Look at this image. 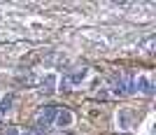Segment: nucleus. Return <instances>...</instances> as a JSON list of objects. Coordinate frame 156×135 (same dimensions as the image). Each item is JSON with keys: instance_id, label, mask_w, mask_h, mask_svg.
Returning <instances> with one entry per match:
<instances>
[{"instance_id": "1a4fd4ad", "label": "nucleus", "mask_w": 156, "mask_h": 135, "mask_svg": "<svg viewBox=\"0 0 156 135\" xmlns=\"http://www.w3.org/2000/svg\"><path fill=\"white\" fill-rule=\"evenodd\" d=\"M126 79V93H135V79L133 77H124Z\"/></svg>"}, {"instance_id": "f8f14e48", "label": "nucleus", "mask_w": 156, "mask_h": 135, "mask_svg": "<svg viewBox=\"0 0 156 135\" xmlns=\"http://www.w3.org/2000/svg\"><path fill=\"white\" fill-rule=\"evenodd\" d=\"M98 98H100V100H107V91H98Z\"/></svg>"}, {"instance_id": "f03ea898", "label": "nucleus", "mask_w": 156, "mask_h": 135, "mask_svg": "<svg viewBox=\"0 0 156 135\" xmlns=\"http://www.w3.org/2000/svg\"><path fill=\"white\" fill-rule=\"evenodd\" d=\"M72 121H75V116H72L70 109H56V119H54V123H56L58 128H68V126H72Z\"/></svg>"}, {"instance_id": "9d476101", "label": "nucleus", "mask_w": 156, "mask_h": 135, "mask_svg": "<svg viewBox=\"0 0 156 135\" xmlns=\"http://www.w3.org/2000/svg\"><path fill=\"white\" fill-rule=\"evenodd\" d=\"M19 135H44V130H40V128H28V130H23V133H19Z\"/></svg>"}, {"instance_id": "f257e3e1", "label": "nucleus", "mask_w": 156, "mask_h": 135, "mask_svg": "<svg viewBox=\"0 0 156 135\" xmlns=\"http://www.w3.org/2000/svg\"><path fill=\"white\" fill-rule=\"evenodd\" d=\"M56 109L58 107H51V105H47V107H42V109H37V128L40 130H44V128H49L54 123V119H56Z\"/></svg>"}, {"instance_id": "9b49d317", "label": "nucleus", "mask_w": 156, "mask_h": 135, "mask_svg": "<svg viewBox=\"0 0 156 135\" xmlns=\"http://www.w3.org/2000/svg\"><path fill=\"white\" fill-rule=\"evenodd\" d=\"M5 135H19V128H14V126H9V128L5 130Z\"/></svg>"}, {"instance_id": "423d86ee", "label": "nucleus", "mask_w": 156, "mask_h": 135, "mask_svg": "<svg viewBox=\"0 0 156 135\" xmlns=\"http://www.w3.org/2000/svg\"><path fill=\"white\" fill-rule=\"evenodd\" d=\"M86 72H89V70H86V68H77V70L72 72V75H68V77H65V79H70V82H68V84H72V86H77V84H82V82H84Z\"/></svg>"}, {"instance_id": "ddd939ff", "label": "nucleus", "mask_w": 156, "mask_h": 135, "mask_svg": "<svg viewBox=\"0 0 156 135\" xmlns=\"http://www.w3.org/2000/svg\"><path fill=\"white\" fill-rule=\"evenodd\" d=\"M58 135H70V133H58Z\"/></svg>"}, {"instance_id": "39448f33", "label": "nucleus", "mask_w": 156, "mask_h": 135, "mask_svg": "<svg viewBox=\"0 0 156 135\" xmlns=\"http://www.w3.org/2000/svg\"><path fill=\"white\" fill-rule=\"evenodd\" d=\"M130 123H133V109H128V107L119 109V126H121V128H128Z\"/></svg>"}, {"instance_id": "0eeeda50", "label": "nucleus", "mask_w": 156, "mask_h": 135, "mask_svg": "<svg viewBox=\"0 0 156 135\" xmlns=\"http://www.w3.org/2000/svg\"><path fill=\"white\" fill-rule=\"evenodd\" d=\"M54 86H56V75H51V72H49V75H44V77H42V91L51 93Z\"/></svg>"}, {"instance_id": "7ed1b4c3", "label": "nucleus", "mask_w": 156, "mask_h": 135, "mask_svg": "<svg viewBox=\"0 0 156 135\" xmlns=\"http://www.w3.org/2000/svg\"><path fill=\"white\" fill-rule=\"evenodd\" d=\"M135 91H140V93H144V96H151L154 93V86H151V79L149 77H137L135 79Z\"/></svg>"}, {"instance_id": "6e6552de", "label": "nucleus", "mask_w": 156, "mask_h": 135, "mask_svg": "<svg viewBox=\"0 0 156 135\" xmlns=\"http://www.w3.org/2000/svg\"><path fill=\"white\" fill-rule=\"evenodd\" d=\"M7 109H12V96H5L2 103H0V114H5Z\"/></svg>"}, {"instance_id": "20e7f679", "label": "nucleus", "mask_w": 156, "mask_h": 135, "mask_svg": "<svg viewBox=\"0 0 156 135\" xmlns=\"http://www.w3.org/2000/svg\"><path fill=\"white\" fill-rule=\"evenodd\" d=\"M110 84H112L114 96H124V93H126V79L121 77V75H114V77L110 79Z\"/></svg>"}]
</instances>
